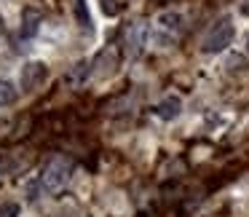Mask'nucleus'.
<instances>
[{
	"label": "nucleus",
	"mask_w": 249,
	"mask_h": 217,
	"mask_svg": "<svg viewBox=\"0 0 249 217\" xmlns=\"http://www.w3.org/2000/svg\"><path fill=\"white\" fill-rule=\"evenodd\" d=\"M233 35H236L233 22L228 17H222L220 22L212 24V30L206 33L204 43H201V51H204V54H220V51H225L228 46L233 43Z\"/></svg>",
	"instance_id": "obj_1"
},
{
	"label": "nucleus",
	"mask_w": 249,
	"mask_h": 217,
	"mask_svg": "<svg viewBox=\"0 0 249 217\" xmlns=\"http://www.w3.org/2000/svg\"><path fill=\"white\" fill-rule=\"evenodd\" d=\"M67 177H70V163H67L65 158H54V161H49L43 166V172H40V188H43L46 193H56V190L67 182Z\"/></svg>",
	"instance_id": "obj_2"
},
{
	"label": "nucleus",
	"mask_w": 249,
	"mask_h": 217,
	"mask_svg": "<svg viewBox=\"0 0 249 217\" xmlns=\"http://www.w3.org/2000/svg\"><path fill=\"white\" fill-rule=\"evenodd\" d=\"M46 78H49L46 62H27L22 67V75H19V86H22V91H35L38 86H43Z\"/></svg>",
	"instance_id": "obj_3"
},
{
	"label": "nucleus",
	"mask_w": 249,
	"mask_h": 217,
	"mask_svg": "<svg viewBox=\"0 0 249 217\" xmlns=\"http://www.w3.org/2000/svg\"><path fill=\"white\" fill-rule=\"evenodd\" d=\"M94 75L97 78H107L115 72V67H118V54H115V49H105L97 54V59H94Z\"/></svg>",
	"instance_id": "obj_4"
},
{
	"label": "nucleus",
	"mask_w": 249,
	"mask_h": 217,
	"mask_svg": "<svg viewBox=\"0 0 249 217\" xmlns=\"http://www.w3.org/2000/svg\"><path fill=\"white\" fill-rule=\"evenodd\" d=\"M145 38H147V27H145V24H131L129 33H126V51H129V56H140L142 54Z\"/></svg>",
	"instance_id": "obj_5"
},
{
	"label": "nucleus",
	"mask_w": 249,
	"mask_h": 217,
	"mask_svg": "<svg viewBox=\"0 0 249 217\" xmlns=\"http://www.w3.org/2000/svg\"><path fill=\"white\" fill-rule=\"evenodd\" d=\"M40 24H43V14L38 11V8H24L22 11V38H35L40 30Z\"/></svg>",
	"instance_id": "obj_6"
},
{
	"label": "nucleus",
	"mask_w": 249,
	"mask_h": 217,
	"mask_svg": "<svg viewBox=\"0 0 249 217\" xmlns=\"http://www.w3.org/2000/svg\"><path fill=\"white\" fill-rule=\"evenodd\" d=\"M179 113H182V102H179V97H166V99H161V102L156 105V115L161 121H174Z\"/></svg>",
	"instance_id": "obj_7"
},
{
	"label": "nucleus",
	"mask_w": 249,
	"mask_h": 217,
	"mask_svg": "<svg viewBox=\"0 0 249 217\" xmlns=\"http://www.w3.org/2000/svg\"><path fill=\"white\" fill-rule=\"evenodd\" d=\"M19 97L17 86L11 81H0V108H6V105H14Z\"/></svg>",
	"instance_id": "obj_8"
},
{
	"label": "nucleus",
	"mask_w": 249,
	"mask_h": 217,
	"mask_svg": "<svg viewBox=\"0 0 249 217\" xmlns=\"http://www.w3.org/2000/svg\"><path fill=\"white\" fill-rule=\"evenodd\" d=\"M225 67H228L231 75H241V72L249 70V62L244 59L241 54H231V56H228V62H225Z\"/></svg>",
	"instance_id": "obj_9"
},
{
	"label": "nucleus",
	"mask_w": 249,
	"mask_h": 217,
	"mask_svg": "<svg viewBox=\"0 0 249 217\" xmlns=\"http://www.w3.org/2000/svg\"><path fill=\"white\" fill-rule=\"evenodd\" d=\"M75 19L81 27H91V17H89V8L83 0H75Z\"/></svg>",
	"instance_id": "obj_10"
},
{
	"label": "nucleus",
	"mask_w": 249,
	"mask_h": 217,
	"mask_svg": "<svg viewBox=\"0 0 249 217\" xmlns=\"http://www.w3.org/2000/svg\"><path fill=\"white\" fill-rule=\"evenodd\" d=\"M99 8H102L105 17H118L121 14V0H99Z\"/></svg>",
	"instance_id": "obj_11"
},
{
	"label": "nucleus",
	"mask_w": 249,
	"mask_h": 217,
	"mask_svg": "<svg viewBox=\"0 0 249 217\" xmlns=\"http://www.w3.org/2000/svg\"><path fill=\"white\" fill-rule=\"evenodd\" d=\"M0 217H19V204H17V201H6V204H0Z\"/></svg>",
	"instance_id": "obj_12"
},
{
	"label": "nucleus",
	"mask_w": 249,
	"mask_h": 217,
	"mask_svg": "<svg viewBox=\"0 0 249 217\" xmlns=\"http://www.w3.org/2000/svg\"><path fill=\"white\" fill-rule=\"evenodd\" d=\"M161 22L166 24V27H179V17H177V14H163Z\"/></svg>",
	"instance_id": "obj_13"
},
{
	"label": "nucleus",
	"mask_w": 249,
	"mask_h": 217,
	"mask_svg": "<svg viewBox=\"0 0 249 217\" xmlns=\"http://www.w3.org/2000/svg\"><path fill=\"white\" fill-rule=\"evenodd\" d=\"M238 11H241V17H249V0H241V6H238Z\"/></svg>",
	"instance_id": "obj_14"
},
{
	"label": "nucleus",
	"mask_w": 249,
	"mask_h": 217,
	"mask_svg": "<svg viewBox=\"0 0 249 217\" xmlns=\"http://www.w3.org/2000/svg\"><path fill=\"white\" fill-rule=\"evenodd\" d=\"M247 51H249V35H247Z\"/></svg>",
	"instance_id": "obj_15"
}]
</instances>
